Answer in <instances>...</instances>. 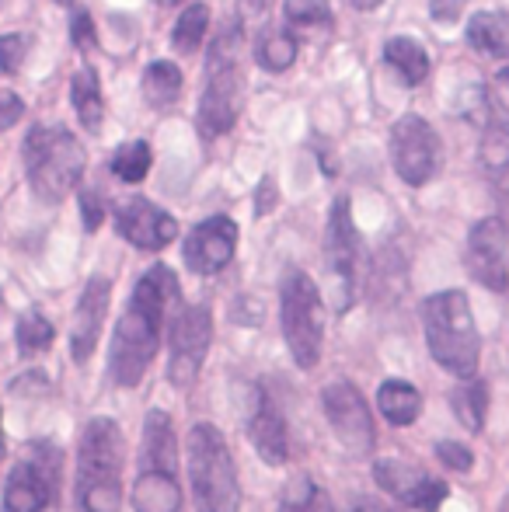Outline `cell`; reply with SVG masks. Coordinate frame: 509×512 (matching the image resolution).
Returning <instances> with one entry per match:
<instances>
[{
  "label": "cell",
  "mask_w": 509,
  "mask_h": 512,
  "mask_svg": "<svg viewBox=\"0 0 509 512\" xmlns=\"http://www.w3.org/2000/svg\"><path fill=\"white\" fill-rule=\"evenodd\" d=\"M276 209V182L272 178H262L255 189V216H265Z\"/></svg>",
  "instance_id": "cell-40"
},
{
  "label": "cell",
  "mask_w": 509,
  "mask_h": 512,
  "mask_svg": "<svg viewBox=\"0 0 509 512\" xmlns=\"http://www.w3.org/2000/svg\"><path fill=\"white\" fill-rule=\"evenodd\" d=\"M499 81H503V84H509V67H503V70H499Z\"/></svg>",
  "instance_id": "cell-46"
},
{
  "label": "cell",
  "mask_w": 509,
  "mask_h": 512,
  "mask_svg": "<svg viewBox=\"0 0 509 512\" xmlns=\"http://www.w3.org/2000/svg\"><path fill=\"white\" fill-rule=\"evenodd\" d=\"M70 39H74V46L81 49V53H91V49L98 46L95 21H91V14L84 11V7H74V14H70Z\"/></svg>",
  "instance_id": "cell-35"
},
{
  "label": "cell",
  "mask_w": 509,
  "mask_h": 512,
  "mask_svg": "<svg viewBox=\"0 0 509 512\" xmlns=\"http://www.w3.org/2000/svg\"><path fill=\"white\" fill-rule=\"evenodd\" d=\"M182 95V70L171 60H154L143 70V98L150 108H171Z\"/></svg>",
  "instance_id": "cell-26"
},
{
  "label": "cell",
  "mask_w": 509,
  "mask_h": 512,
  "mask_svg": "<svg viewBox=\"0 0 509 512\" xmlns=\"http://www.w3.org/2000/svg\"><path fill=\"white\" fill-rule=\"evenodd\" d=\"M384 60H387V67H391L394 74L408 84V88H419V84L429 77V53L422 49V42L408 39V35H394V39H387Z\"/></svg>",
  "instance_id": "cell-21"
},
{
  "label": "cell",
  "mask_w": 509,
  "mask_h": 512,
  "mask_svg": "<svg viewBox=\"0 0 509 512\" xmlns=\"http://www.w3.org/2000/svg\"><path fill=\"white\" fill-rule=\"evenodd\" d=\"M213 342V317L210 307L192 304L182 307L171 317L168 331V380L175 387H192V380L199 377L206 363V352Z\"/></svg>",
  "instance_id": "cell-10"
},
{
  "label": "cell",
  "mask_w": 509,
  "mask_h": 512,
  "mask_svg": "<svg viewBox=\"0 0 509 512\" xmlns=\"http://www.w3.org/2000/svg\"><path fill=\"white\" fill-rule=\"evenodd\" d=\"M422 328H426V345L433 359L454 377H475L482 342H478L475 314H471L468 293L443 290L426 297L422 304Z\"/></svg>",
  "instance_id": "cell-3"
},
{
  "label": "cell",
  "mask_w": 509,
  "mask_h": 512,
  "mask_svg": "<svg viewBox=\"0 0 509 512\" xmlns=\"http://www.w3.org/2000/svg\"><path fill=\"white\" fill-rule=\"evenodd\" d=\"M374 478L384 492H391L398 502H405L408 509L436 512L447 499V485L436 478H429L426 471L412 464H401V460H377Z\"/></svg>",
  "instance_id": "cell-15"
},
{
  "label": "cell",
  "mask_w": 509,
  "mask_h": 512,
  "mask_svg": "<svg viewBox=\"0 0 509 512\" xmlns=\"http://www.w3.org/2000/svg\"><path fill=\"white\" fill-rule=\"evenodd\" d=\"M468 46L492 60H509V14L478 11L468 21Z\"/></svg>",
  "instance_id": "cell-20"
},
{
  "label": "cell",
  "mask_w": 509,
  "mask_h": 512,
  "mask_svg": "<svg viewBox=\"0 0 509 512\" xmlns=\"http://www.w3.org/2000/svg\"><path fill=\"white\" fill-rule=\"evenodd\" d=\"M248 436H252V446L258 450V457L269 467L286 464V453H290V439H286V422L276 411V401L265 391H258L252 418H248Z\"/></svg>",
  "instance_id": "cell-18"
},
{
  "label": "cell",
  "mask_w": 509,
  "mask_h": 512,
  "mask_svg": "<svg viewBox=\"0 0 509 512\" xmlns=\"http://www.w3.org/2000/svg\"><path fill=\"white\" fill-rule=\"evenodd\" d=\"M53 485H56V453L46 446V457L21 460L7 474L0 512H46L49 499H53Z\"/></svg>",
  "instance_id": "cell-13"
},
{
  "label": "cell",
  "mask_w": 509,
  "mask_h": 512,
  "mask_svg": "<svg viewBox=\"0 0 509 512\" xmlns=\"http://www.w3.org/2000/svg\"><path fill=\"white\" fill-rule=\"evenodd\" d=\"M234 248H238V223L231 216H210L199 227H192L182 255L196 276H217L220 269L231 265Z\"/></svg>",
  "instance_id": "cell-14"
},
{
  "label": "cell",
  "mask_w": 509,
  "mask_h": 512,
  "mask_svg": "<svg viewBox=\"0 0 509 512\" xmlns=\"http://www.w3.org/2000/svg\"><path fill=\"white\" fill-rule=\"evenodd\" d=\"M377 408L391 425H412L422 411V394L408 380H384L377 387Z\"/></svg>",
  "instance_id": "cell-23"
},
{
  "label": "cell",
  "mask_w": 509,
  "mask_h": 512,
  "mask_svg": "<svg viewBox=\"0 0 509 512\" xmlns=\"http://www.w3.org/2000/svg\"><path fill=\"white\" fill-rule=\"evenodd\" d=\"M28 46H32V39L25 32L0 35V74H18L28 56Z\"/></svg>",
  "instance_id": "cell-34"
},
{
  "label": "cell",
  "mask_w": 509,
  "mask_h": 512,
  "mask_svg": "<svg viewBox=\"0 0 509 512\" xmlns=\"http://www.w3.org/2000/svg\"><path fill=\"white\" fill-rule=\"evenodd\" d=\"M133 509L136 512H182V488H178L175 467L164 464H140L133 485Z\"/></svg>",
  "instance_id": "cell-19"
},
{
  "label": "cell",
  "mask_w": 509,
  "mask_h": 512,
  "mask_svg": "<svg viewBox=\"0 0 509 512\" xmlns=\"http://www.w3.org/2000/svg\"><path fill=\"white\" fill-rule=\"evenodd\" d=\"M363 241L353 220V206L346 196H339L328 213V230H325V269L328 283H332V304L339 314H346L360 297L363 283Z\"/></svg>",
  "instance_id": "cell-8"
},
{
  "label": "cell",
  "mask_w": 509,
  "mask_h": 512,
  "mask_svg": "<svg viewBox=\"0 0 509 512\" xmlns=\"http://www.w3.org/2000/svg\"><path fill=\"white\" fill-rule=\"evenodd\" d=\"M140 464H164L175 467V429H171V415L154 408L143 422V446H140Z\"/></svg>",
  "instance_id": "cell-22"
},
{
  "label": "cell",
  "mask_w": 509,
  "mask_h": 512,
  "mask_svg": "<svg viewBox=\"0 0 509 512\" xmlns=\"http://www.w3.org/2000/svg\"><path fill=\"white\" fill-rule=\"evenodd\" d=\"M349 512H391V509H387L384 502H377V499H360Z\"/></svg>",
  "instance_id": "cell-43"
},
{
  "label": "cell",
  "mask_w": 509,
  "mask_h": 512,
  "mask_svg": "<svg viewBox=\"0 0 509 512\" xmlns=\"http://www.w3.org/2000/svg\"><path fill=\"white\" fill-rule=\"evenodd\" d=\"M56 4H67V7H70V4H74V0H56Z\"/></svg>",
  "instance_id": "cell-48"
},
{
  "label": "cell",
  "mask_w": 509,
  "mask_h": 512,
  "mask_svg": "<svg viewBox=\"0 0 509 512\" xmlns=\"http://www.w3.org/2000/svg\"><path fill=\"white\" fill-rule=\"evenodd\" d=\"M269 4H272V0H241V11H245V14H255V18H258V14L269 11Z\"/></svg>",
  "instance_id": "cell-42"
},
{
  "label": "cell",
  "mask_w": 509,
  "mask_h": 512,
  "mask_svg": "<svg viewBox=\"0 0 509 512\" xmlns=\"http://www.w3.org/2000/svg\"><path fill=\"white\" fill-rule=\"evenodd\" d=\"M381 4H384V0H353L356 11H377Z\"/></svg>",
  "instance_id": "cell-44"
},
{
  "label": "cell",
  "mask_w": 509,
  "mask_h": 512,
  "mask_svg": "<svg viewBox=\"0 0 509 512\" xmlns=\"http://www.w3.org/2000/svg\"><path fill=\"white\" fill-rule=\"evenodd\" d=\"M321 408L328 415L332 432L342 439V446L353 453H367L374 446V418H370L367 398L353 380H335L321 394Z\"/></svg>",
  "instance_id": "cell-11"
},
{
  "label": "cell",
  "mask_w": 509,
  "mask_h": 512,
  "mask_svg": "<svg viewBox=\"0 0 509 512\" xmlns=\"http://www.w3.org/2000/svg\"><path fill=\"white\" fill-rule=\"evenodd\" d=\"M279 324H283L286 349L300 370H314L325 345V307L321 293L307 272L293 269L279 290Z\"/></svg>",
  "instance_id": "cell-7"
},
{
  "label": "cell",
  "mask_w": 509,
  "mask_h": 512,
  "mask_svg": "<svg viewBox=\"0 0 509 512\" xmlns=\"http://www.w3.org/2000/svg\"><path fill=\"white\" fill-rule=\"evenodd\" d=\"M241 35L238 28L217 35L210 46V60H206V88L196 108V129L203 140H217V136L231 133L241 112Z\"/></svg>",
  "instance_id": "cell-6"
},
{
  "label": "cell",
  "mask_w": 509,
  "mask_h": 512,
  "mask_svg": "<svg viewBox=\"0 0 509 512\" xmlns=\"http://www.w3.org/2000/svg\"><path fill=\"white\" fill-rule=\"evenodd\" d=\"M178 300V279L168 265H150L133 286V297L112 335L109 370L119 387H136L161 349L168 307Z\"/></svg>",
  "instance_id": "cell-1"
},
{
  "label": "cell",
  "mask_w": 509,
  "mask_h": 512,
  "mask_svg": "<svg viewBox=\"0 0 509 512\" xmlns=\"http://www.w3.org/2000/svg\"><path fill=\"white\" fill-rule=\"evenodd\" d=\"M283 14L290 25H332V4L328 0H283Z\"/></svg>",
  "instance_id": "cell-33"
},
{
  "label": "cell",
  "mask_w": 509,
  "mask_h": 512,
  "mask_svg": "<svg viewBox=\"0 0 509 512\" xmlns=\"http://www.w3.org/2000/svg\"><path fill=\"white\" fill-rule=\"evenodd\" d=\"M391 161L405 185L422 189L443 168V143L422 115H401L391 129Z\"/></svg>",
  "instance_id": "cell-9"
},
{
  "label": "cell",
  "mask_w": 509,
  "mask_h": 512,
  "mask_svg": "<svg viewBox=\"0 0 509 512\" xmlns=\"http://www.w3.org/2000/svg\"><path fill=\"white\" fill-rule=\"evenodd\" d=\"M450 405H454L457 422L468 432H482L485 429V415H489V387L478 377H464L461 384L450 394Z\"/></svg>",
  "instance_id": "cell-25"
},
{
  "label": "cell",
  "mask_w": 509,
  "mask_h": 512,
  "mask_svg": "<svg viewBox=\"0 0 509 512\" xmlns=\"http://www.w3.org/2000/svg\"><path fill=\"white\" fill-rule=\"evenodd\" d=\"M77 502L84 512L123 506V432L112 418H91L77 446Z\"/></svg>",
  "instance_id": "cell-2"
},
{
  "label": "cell",
  "mask_w": 509,
  "mask_h": 512,
  "mask_svg": "<svg viewBox=\"0 0 509 512\" xmlns=\"http://www.w3.org/2000/svg\"><path fill=\"white\" fill-rule=\"evenodd\" d=\"M206 28H210V7L206 4H189L175 21V32H171V42L182 56L199 53L206 39Z\"/></svg>",
  "instance_id": "cell-29"
},
{
  "label": "cell",
  "mask_w": 509,
  "mask_h": 512,
  "mask_svg": "<svg viewBox=\"0 0 509 512\" xmlns=\"http://www.w3.org/2000/svg\"><path fill=\"white\" fill-rule=\"evenodd\" d=\"M279 512H335L328 492L307 474H297L279 495Z\"/></svg>",
  "instance_id": "cell-28"
},
{
  "label": "cell",
  "mask_w": 509,
  "mask_h": 512,
  "mask_svg": "<svg viewBox=\"0 0 509 512\" xmlns=\"http://www.w3.org/2000/svg\"><path fill=\"white\" fill-rule=\"evenodd\" d=\"M499 206H503V216H499V220L509 227V178H499Z\"/></svg>",
  "instance_id": "cell-41"
},
{
  "label": "cell",
  "mask_w": 509,
  "mask_h": 512,
  "mask_svg": "<svg viewBox=\"0 0 509 512\" xmlns=\"http://www.w3.org/2000/svg\"><path fill=\"white\" fill-rule=\"evenodd\" d=\"M161 4H168V7H171V4H182V0H161Z\"/></svg>",
  "instance_id": "cell-47"
},
{
  "label": "cell",
  "mask_w": 509,
  "mask_h": 512,
  "mask_svg": "<svg viewBox=\"0 0 509 512\" xmlns=\"http://www.w3.org/2000/svg\"><path fill=\"white\" fill-rule=\"evenodd\" d=\"M0 460H4V422H0Z\"/></svg>",
  "instance_id": "cell-45"
},
{
  "label": "cell",
  "mask_w": 509,
  "mask_h": 512,
  "mask_svg": "<svg viewBox=\"0 0 509 512\" xmlns=\"http://www.w3.org/2000/svg\"><path fill=\"white\" fill-rule=\"evenodd\" d=\"M468 272L492 293L509 290V227L499 216L478 220L468 234Z\"/></svg>",
  "instance_id": "cell-12"
},
{
  "label": "cell",
  "mask_w": 509,
  "mask_h": 512,
  "mask_svg": "<svg viewBox=\"0 0 509 512\" xmlns=\"http://www.w3.org/2000/svg\"><path fill=\"white\" fill-rule=\"evenodd\" d=\"M464 7H468V0H429V14H433L440 25H454L464 14Z\"/></svg>",
  "instance_id": "cell-39"
},
{
  "label": "cell",
  "mask_w": 509,
  "mask_h": 512,
  "mask_svg": "<svg viewBox=\"0 0 509 512\" xmlns=\"http://www.w3.org/2000/svg\"><path fill=\"white\" fill-rule=\"evenodd\" d=\"M14 338H18L21 356H39V352H46L49 345H53V324H49L39 310H25V314L18 317Z\"/></svg>",
  "instance_id": "cell-32"
},
{
  "label": "cell",
  "mask_w": 509,
  "mask_h": 512,
  "mask_svg": "<svg viewBox=\"0 0 509 512\" xmlns=\"http://www.w3.org/2000/svg\"><path fill=\"white\" fill-rule=\"evenodd\" d=\"M70 98H74L77 119L84 122L88 133H98L102 129V115H105V98H102V84H98V74L91 67H81L70 81Z\"/></svg>",
  "instance_id": "cell-24"
},
{
  "label": "cell",
  "mask_w": 509,
  "mask_h": 512,
  "mask_svg": "<svg viewBox=\"0 0 509 512\" xmlns=\"http://www.w3.org/2000/svg\"><path fill=\"white\" fill-rule=\"evenodd\" d=\"M189 478L199 512H241V481L227 439L217 425L196 422L185 439Z\"/></svg>",
  "instance_id": "cell-5"
},
{
  "label": "cell",
  "mask_w": 509,
  "mask_h": 512,
  "mask_svg": "<svg viewBox=\"0 0 509 512\" xmlns=\"http://www.w3.org/2000/svg\"><path fill=\"white\" fill-rule=\"evenodd\" d=\"M21 115H25V102H21L14 91H0V133H4V129H11Z\"/></svg>",
  "instance_id": "cell-38"
},
{
  "label": "cell",
  "mask_w": 509,
  "mask_h": 512,
  "mask_svg": "<svg viewBox=\"0 0 509 512\" xmlns=\"http://www.w3.org/2000/svg\"><path fill=\"white\" fill-rule=\"evenodd\" d=\"M436 460H440L443 467H450V471H457V474L471 471V464H475V457H471L468 446L454 443V439H443V443H436Z\"/></svg>",
  "instance_id": "cell-36"
},
{
  "label": "cell",
  "mask_w": 509,
  "mask_h": 512,
  "mask_svg": "<svg viewBox=\"0 0 509 512\" xmlns=\"http://www.w3.org/2000/svg\"><path fill=\"white\" fill-rule=\"evenodd\" d=\"M116 230L126 237L133 248L140 251H161L175 241L178 223L171 213H164L161 206H154L150 199H129L116 209Z\"/></svg>",
  "instance_id": "cell-16"
},
{
  "label": "cell",
  "mask_w": 509,
  "mask_h": 512,
  "mask_svg": "<svg viewBox=\"0 0 509 512\" xmlns=\"http://www.w3.org/2000/svg\"><path fill=\"white\" fill-rule=\"evenodd\" d=\"M255 60H258V67L269 70V74H283V70H290L293 60H297V39L286 32H265L262 39H258Z\"/></svg>",
  "instance_id": "cell-30"
},
{
  "label": "cell",
  "mask_w": 509,
  "mask_h": 512,
  "mask_svg": "<svg viewBox=\"0 0 509 512\" xmlns=\"http://www.w3.org/2000/svg\"><path fill=\"white\" fill-rule=\"evenodd\" d=\"M482 164L496 178H509V112H499L485 119Z\"/></svg>",
  "instance_id": "cell-27"
},
{
  "label": "cell",
  "mask_w": 509,
  "mask_h": 512,
  "mask_svg": "<svg viewBox=\"0 0 509 512\" xmlns=\"http://www.w3.org/2000/svg\"><path fill=\"white\" fill-rule=\"evenodd\" d=\"M81 220L88 230H98L105 220V203L95 189H81Z\"/></svg>",
  "instance_id": "cell-37"
},
{
  "label": "cell",
  "mask_w": 509,
  "mask_h": 512,
  "mask_svg": "<svg viewBox=\"0 0 509 512\" xmlns=\"http://www.w3.org/2000/svg\"><path fill=\"white\" fill-rule=\"evenodd\" d=\"M109 297H112V283L105 276L88 279L81 300L74 307V321H70V352H74V363L84 366L91 359L102 335L105 314H109Z\"/></svg>",
  "instance_id": "cell-17"
},
{
  "label": "cell",
  "mask_w": 509,
  "mask_h": 512,
  "mask_svg": "<svg viewBox=\"0 0 509 512\" xmlns=\"http://www.w3.org/2000/svg\"><path fill=\"white\" fill-rule=\"evenodd\" d=\"M0 304H4V300H0Z\"/></svg>",
  "instance_id": "cell-49"
},
{
  "label": "cell",
  "mask_w": 509,
  "mask_h": 512,
  "mask_svg": "<svg viewBox=\"0 0 509 512\" xmlns=\"http://www.w3.org/2000/svg\"><path fill=\"white\" fill-rule=\"evenodd\" d=\"M28 185L42 203H60L81 185L88 171V154L81 140L63 126H35L25 136Z\"/></svg>",
  "instance_id": "cell-4"
},
{
  "label": "cell",
  "mask_w": 509,
  "mask_h": 512,
  "mask_svg": "<svg viewBox=\"0 0 509 512\" xmlns=\"http://www.w3.org/2000/svg\"><path fill=\"white\" fill-rule=\"evenodd\" d=\"M150 161H154L150 143L147 140H129L116 150V157H112V171H116V178H123L126 185H136V182L147 178Z\"/></svg>",
  "instance_id": "cell-31"
}]
</instances>
